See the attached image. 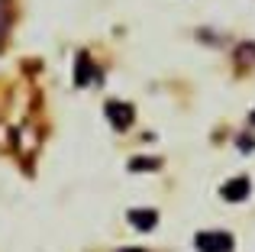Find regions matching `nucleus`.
<instances>
[{
	"instance_id": "obj_5",
	"label": "nucleus",
	"mask_w": 255,
	"mask_h": 252,
	"mask_svg": "<svg viewBox=\"0 0 255 252\" xmlns=\"http://www.w3.org/2000/svg\"><path fill=\"white\" fill-rule=\"evenodd\" d=\"M75 81H78V84H87V81H91V68H87V55H81V58H78V75H75Z\"/></svg>"
},
{
	"instance_id": "obj_8",
	"label": "nucleus",
	"mask_w": 255,
	"mask_h": 252,
	"mask_svg": "<svg viewBox=\"0 0 255 252\" xmlns=\"http://www.w3.org/2000/svg\"><path fill=\"white\" fill-rule=\"evenodd\" d=\"M252 123H255V114H252Z\"/></svg>"
},
{
	"instance_id": "obj_4",
	"label": "nucleus",
	"mask_w": 255,
	"mask_h": 252,
	"mask_svg": "<svg viewBox=\"0 0 255 252\" xmlns=\"http://www.w3.org/2000/svg\"><path fill=\"white\" fill-rule=\"evenodd\" d=\"M129 223L136 230H142V233H149V230L158 223V214L155 210H129Z\"/></svg>"
},
{
	"instance_id": "obj_7",
	"label": "nucleus",
	"mask_w": 255,
	"mask_h": 252,
	"mask_svg": "<svg viewBox=\"0 0 255 252\" xmlns=\"http://www.w3.org/2000/svg\"><path fill=\"white\" fill-rule=\"evenodd\" d=\"M123 252H145V249H123Z\"/></svg>"
},
{
	"instance_id": "obj_1",
	"label": "nucleus",
	"mask_w": 255,
	"mask_h": 252,
	"mask_svg": "<svg viewBox=\"0 0 255 252\" xmlns=\"http://www.w3.org/2000/svg\"><path fill=\"white\" fill-rule=\"evenodd\" d=\"M194 246H197V252H233V236L220 233V230H210V233L194 236Z\"/></svg>"
},
{
	"instance_id": "obj_2",
	"label": "nucleus",
	"mask_w": 255,
	"mask_h": 252,
	"mask_svg": "<svg viewBox=\"0 0 255 252\" xmlns=\"http://www.w3.org/2000/svg\"><path fill=\"white\" fill-rule=\"evenodd\" d=\"M104 114L110 117V123L117 126V129H126V126L136 120V110H132V104H123V101H107Z\"/></svg>"
},
{
	"instance_id": "obj_3",
	"label": "nucleus",
	"mask_w": 255,
	"mask_h": 252,
	"mask_svg": "<svg viewBox=\"0 0 255 252\" xmlns=\"http://www.w3.org/2000/svg\"><path fill=\"white\" fill-rule=\"evenodd\" d=\"M249 181H246V178H236V181H226L223 184V197H226V201H233V204H236V201H246V197H249Z\"/></svg>"
},
{
	"instance_id": "obj_6",
	"label": "nucleus",
	"mask_w": 255,
	"mask_h": 252,
	"mask_svg": "<svg viewBox=\"0 0 255 252\" xmlns=\"http://www.w3.org/2000/svg\"><path fill=\"white\" fill-rule=\"evenodd\" d=\"M6 26H10V6H6V0H0V39L6 36Z\"/></svg>"
}]
</instances>
